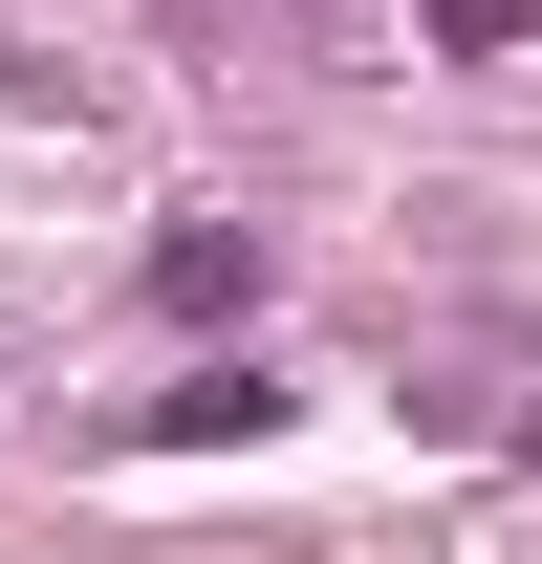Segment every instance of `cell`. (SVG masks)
I'll return each mask as SVG.
<instances>
[{"instance_id": "cell-1", "label": "cell", "mask_w": 542, "mask_h": 564, "mask_svg": "<svg viewBox=\"0 0 542 564\" xmlns=\"http://www.w3.org/2000/svg\"><path fill=\"white\" fill-rule=\"evenodd\" d=\"M152 304H174V326L261 304V217H174V239H152Z\"/></svg>"}]
</instances>
